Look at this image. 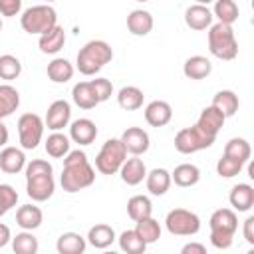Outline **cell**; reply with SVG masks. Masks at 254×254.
I'll return each mask as SVG.
<instances>
[{
  "label": "cell",
  "mask_w": 254,
  "mask_h": 254,
  "mask_svg": "<svg viewBox=\"0 0 254 254\" xmlns=\"http://www.w3.org/2000/svg\"><path fill=\"white\" fill-rule=\"evenodd\" d=\"M95 181V169L89 165L87 155L79 149L69 151L64 157V169H62V189L65 192H79L87 187H91Z\"/></svg>",
  "instance_id": "cell-1"
},
{
  "label": "cell",
  "mask_w": 254,
  "mask_h": 254,
  "mask_svg": "<svg viewBox=\"0 0 254 254\" xmlns=\"http://www.w3.org/2000/svg\"><path fill=\"white\" fill-rule=\"evenodd\" d=\"M56 190L54 169L46 159H32L26 163V192L32 200L44 202Z\"/></svg>",
  "instance_id": "cell-2"
},
{
  "label": "cell",
  "mask_w": 254,
  "mask_h": 254,
  "mask_svg": "<svg viewBox=\"0 0 254 254\" xmlns=\"http://www.w3.org/2000/svg\"><path fill=\"white\" fill-rule=\"evenodd\" d=\"M210 244L218 250H226L234 242V232L238 228V216L232 208H218L210 214Z\"/></svg>",
  "instance_id": "cell-3"
},
{
  "label": "cell",
  "mask_w": 254,
  "mask_h": 254,
  "mask_svg": "<svg viewBox=\"0 0 254 254\" xmlns=\"http://www.w3.org/2000/svg\"><path fill=\"white\" fill-rule=\"evenodd\" d=\"M113 60V50L107 42L103 40H91L87 42L79 52L75 65L83 75H95L105 64Z\"/></svg>",
  "instance_id": "cell-4"
},
{
  "label": "cell",
  "mask_w": 254,
  "mask_h": 254,
  "mask_svg": "<svg viewBox=\"0 0 254 254\" xmlns=\"http://www.w3.org/2000/svg\"><path fill=\"white\" fill-rule=\"evenodd\" d=\"M208 50L214 58L230 62L238 56V42L234 36L232 26L226 24H212L208 28Z\"/></svg>",
  "instance_id": "cell-5"
},
{
  "label": "cell",
  "mask_w": 254,
  "mask_h": 254,
  "mask_svg": "<svg viewBox=\"0 0 254 254\" xmlns=\"http://www.w3.org/2000/svg\"><path fill=\"white\" fill-rule=\"evenodd\" d=\"M20 24L22 30L28 34H46L52 28L58 26V14L52 6L48 4H38V6H30L22 12L20 16Z\"/></svg>",
  "instance_id": "cell-6"
},
{
  "label": "cell",
  "mask_w": 254,
  "mask_h": 254,
  "mask_svg": "<svg viewBox=\"0 0 254 254\" xmlns=\"http://www.w3.org/2000/svg\"><path fill=\"white\" fill-rule=\"evenodd\" d=\"M125 159H127V151L123 149L121 141L119 139H107L95 157V169L101 175H115V173H119Z\"/></svg>",
  "instance_id": "cell-7"
},
{
  "label": "cell",
  "mask_w": 254,
  "mask_h": 254,
  "mask_svg": "<svg viewBox=\"0 0 254 254\" xmlns=\"http://www.w3.org/2000/svg\"><path fill=\"white\" fill-rule=\"evenodd\" d=\"M165 226L175 236H194L200 230V218L192 210L173 208L165 218Z\"/></svg>",
  "instance_id": "cell-8"
},
{
  "label": "cell",
  "mask_w": 254,
  "mask_h": 254,
  "mask_svg": "<svg viewBox=\"0 0 254 254\" xmlns=\"http://www.w3.org/2000/svg\"><path fill=\"white\" fill-rule=\"evenodd\" d=\"M44 119L38 113H24L18 119V137L22 149H36L44 137Z\"/></svg>",
  "instance_id": "cell-9"
},
{
  "label": "cell",
  "mask_w": 254,
  "mask_h": 254,
  "mask_svg": "<svg viewBox=\"0 0 254 254\" xmlns=\"http://www.w3.org/2000/svg\"><path fill=\"white\" fill-rule=\"evenodd\" d=\"M214 143L212 137H206L196 125L192 127H185L175 135V149L183 155H190L202 149H208Z\"/></svg>",
  "instance_id": "cell-10"
},
{
  "label": "cell",
  "mask_w": 254,
  "mask_h": 254,
  "mask_svg": "<svg viewBox=\"0 0 254 254\" xmlns=\"http://www.w3.org/2000/svg\"><path fill=\"white\" fill-rule=\"evenodd\" d=\"M123 149L127 153H131L133 157H139L143 153L149 151V145H151V139H149V133L141 127H127L121 137H119Z\"/></svg>",
  "instance_id": "cell-11"
},
{
  "label": "cell",
  "mask_w": 254,
  "mask_h": 254,
  "mask_svg": "<svg viewBox=\"0 0 254 254\" xmlns=\"http://www.w3.org/2000/svg\"><path fill=\"white\" fill-rule=\"evenodd\" d=\"M69 119H71V107H69V103L65 99H56L48 107V111H46L44 125L56 133V131H62L64 127H67Z\"/></svg>",
  "instance_id": "cell-12"
},
{
  "label": "cell",
  "mask_w": 254,
  "mask_h": 254,
  "mask_svg": "<svg viewBox=\"0 0 254 254\" xmlns=\"http://www.w3.org/2000/svg\"><path fill=\"white\" fill-rule=\"evenodd\" d=\"M224 121H226V117H224L220 111H216L212 105H208V107H204V109L200 111L198 121H196V127H198L206 137L216 139V135H218V131L222 129Z\"/></svg>",
  "instance_id": "cell-13"
},
{
  "label": "cell",
  "mask_w": 254,
  "mask_h": 254,
  "mask_svg": "<svg viewBox=\"0 0 254 254\" xmlns=\"http://www.w3.org/2000/svg\"><path fill=\"white\" fill-rule=\"evenodd\" d=\"M95 137H97V127L87 117H79L69 125V139L77 145H91Z\"/></svg>",
  "instance_id": "cell-14"
},
{
  "label": "cell",
  "mask_w": 254,
  "mask_h": 254,
  "mask_svg": "<svg viewBox=\"0 0 254 254\" xmlns=\"http://www.w3.org/2000/svg\"><path fill=\"white\" fill-rule=\"evenodd\" d=\"M212 12L204 4H190L185 10V22L190 30H206L212 26Z\"/></svg>",
  "instance_id": "cell-15"
},
{
  "label": "cell",
  "mask_w": 254,
  "mask_h": 254,
  "mask_svg": "<svg viewBox=\"0 0 254 254\" xmlns=\"http://www.w3.org/2000/svg\"><path fill=\"white\" fill-rule=\"evenodd\" d=\"M228 200H230L232 210H238V212L250 210L254 206V187L248 185V183L234 185L230 194H228Z\"/></svg>",
  "instance_id": "cell-16"
},
{
  "label": "cell",
  "mask_w": 254,
  "mask_h": 254,
  "mask_svg": "<svg viewBox=\"0 0 254 254\" xmlns=\"http://www.w3.org/2000/svg\"><path fill=\"white\" fill-rule=\"evenodd\" d=\"M173 117V107L163 101V99H155L145 107V121L151 127H165Z\"/></svg>",
  "instance_id": "cell-17"
},
{
  "label": "cell",
  "mask_w": 254,
  "mask_h": 254,
  "mask_svg": "<svg viewBox=\"0 0 254 254\" xmlns=\"http://www.w3.org/2000/svg\"><path fill=\"white\" fill-rule=\"evenodd\" d=\"M119 175H121V181L129 187H135L139 183H143V179L147 177V167L143 163V159L139 157H131V159H125V163L121 165L119 169Z\"/></svg>",
  "instance_id": "cell-18"
},
{
  "label": "cell",
  "mask_w": 254,
  "mask_h": 254,
  "mask_svg": "<svg viewBox=\"0 0 254 254\" xmlns=\"http://www.w3.org/2000/svg\"><path fill=\"white\" fill-rule=\"evenodd\" d=\"M0 169L8 175H16L26 169V155L18 147H4L0 151Z\"/></svg>",
  "instance_id": "cell-19"
},
{
  "label": "cell",
  "mask_w": 254,
  "mask_h": 254,
  "mask_svg": "<svg viewBox=\"0 0 254 254\" xmlns=\"http://www.w3.org/2000/svg\"><path fill=\"white\" fill-rule=\"evenodd\" d=\"M44 220V212L40 206L36 204H22L18 210H16V224L22 228V230H36Z\"/></svg>",
  "instance_id": "cell-20"
},
{
  "label": "cell",
  "mask_w": 254,
  "mask_h": 254,
  "mask_svg": "<svg viewBox=\"0 0 254 254\" xmlns=\"http://www.w3.org/2000/svg\"><path fill=\"white\" fill-rule=\"evenodd\" d=\"M87 246V240L79 232H64L56 240L58 254H83Z\"/></svg>",
  "instance_id": "cell-21"
},
{
  "label": "cell",
  "mask_w": 254,
  "mask_h": 254,
  "mask_svg": "<svg viewBox=\"0 0 254 254\" xmlns=\"http://www.w3.org/2000/svg\"><path fill=\"white\" fill-rule=\"evenodd\" d=\"M127 30L133 34V36H147L151 30H153V16L149 10H133L129 16H127Z\"/></svg>",
  "instance_id": "cell-22"
},
{
  "label": "cell",
  "mask_w": 254,
  "mask_h": 254,
  "mask_svg": "<svg viewBox=\"0 0 254 254\" xmlns=\"http://www.w3.org/2000/svg\"><path fill=\"white\" fill-rule=\"evenodd\" d=\"M85 240H87L93 248H97V250H105V248H109V246L115 242V230H113L109 224L99 222V224H95V226L89 228Z\"/></svg>",
  "instance_id": "cell-23"
},
{
  "label": "cell",
  "mask_w": 254,
  "mask_h": 254,
  "mask_svg": "<svg viewBox=\"0 0 254 254\" xmlns=\"http://www.w3.org/2000/svg\"><path fill=\"white\" fill-rule=\"evenodd\" d=\"M210 71H212V64L204 56H190L183 64V73L189 79H204L210 75Z\"/></svg>",
  "instance_id": "cell-24"
},
{
  "label": "cell",
  "mask_w": 254,
  "mask_h": 254,
  "mask_svg": "<svg viewBox=\"0 0 254 254\" xmlns=\"http://www.w3.org/2000/svg\"><path fill=\"white\" fill-rule=\"evenodd\" d=\"M145 181H147V190L151 194H155V196H163L169 190L171 183H173L171 181V173L167 169H163V167H157L151 173H147Z\"/></svg>",
  "instance_id": "cell-25"
},
{
  "label": "cell",
  "mask_w": 254,
  "mask_h": 254,
  "mask_svg": "<svg viewBox=\"0 0 254 254\" xmlns=\"http://www.w3.org/2000/svg\"><path fill=\"white\" fill-rule=\"evenodd\" d=\"M20 107V93L10 83H0V121L10 117Z\"/></svg>",
  "instance_id": "cell-26"
},
{
  "label": "cell",
  "mask_w": 254,
  "mask_h": 254,
  "mask_svg": "<svg viewBox=\"0 0 254 254\" xmlns=\"http://www.w3.org/2000/svg\"><path fill=\"white\" fill-rule=\"evenodd\" d=\"M65 44V32L62 26H56L52 28L50 32L42 34L40 40H38V46H40V52L42 54H58Z\"/></svg>",
  "instance_id": "cell-27"
},
{
  "label": "cell",
  "mask_w": 254,
  "mask_h": 254,
  "mask_svg": "<svg viewBox=\"0 0 254 254\" xmlns=\"http://www.w3.org/2000/svg\"><path fill=\"white\" fill-rule=\"evenodd\" d=\"M171 181H175L177 187H194L200 181V169L192 163H183L175 167L171 173Z\"/></svg>",
  "instance_id": "cell-28"
},
{
  "label": "cell",
  "mask_w": 254,
  "mask_h": 254,
  "mask_svg": "<svg viewBox=\"0 0 254 254\" xmlns=\"http://www.w3.org/2000/svg\"><path fill=\"white\" fill-rule=\"evenodd\" d=\"M216 111H220L224 117H232L236 111H238V105H240V101H238V95L234 93V91H230V89H220L214 97H212V103H210Z\"/></svg>",
  "instance_id": "cell-29"
},
{
  "label": "cell",
  "mask_w": 254,
  "mask_h": 254,
  "mask_svg": "<svg viewBox=\"0 0 254 254\" xmlns=\"http://www.w3.org/2000/svg\"><path fill=\"white\" fill-rule=\"evenodd\" d=\"M71 99H73V103H75L77 107H81V109H93V107L99 103L89 81H79V83H75L73 89H71Z\"/></svg>",
  "instance_id": "cell-30"
},
{
  "label": "cell",
  "mask_w": 254,
  "mask_h": 254,
  "mask_svg": "<svg viewBox=\"0 0 254 254\" xmlns=\"http://www.w3.org/2000/svg\"><path fill=\"white\" fill-rule=\"evenodd\" d=\"M127 214H129V218L135 220V222H139V220H143V218H149V216L153 214V204H151L149 196H145V194H135V196H131V198L127 200Z\"/></svg>",
  "instance_id": "cell-31"
},
{
  "label": "cell",
  "mask_w": 254,
  "mask_h": 254,
  "mask_svg": "<svg viewBox=\"0 0 254 254\" xmlns=\"http://www.w3.org/2000/svg\"><path fill=\"white\" fill-rule=\"evenodd\" d=\"M143 99H145L143 91H141L139 87H135V85H125V87H121L119 93H117V103H119V107L125 109V111H135V109H139V107L143 105Z\"/></svg>",
  "instance_id": "cell-32"
},
{
  "label": "cell",
  "mask_w": 254,
  "mask_h": 254,
  "mask_svg": "<svg viewBox=\"0 0 254 254\" xmlns=\"http://www.w3.org/2000/svg\"><path fill=\"white\" fill-rule=\"evenodd\" d=\"M210 12L212 16L218 18V24H226V26H232L240 16L238 4L234 0H218Z\"/></svg>",
  "instance_id": "cell-33"
},
{
  "label": "cell",
  "mask_w": 254,
  "mask_h": 254,
  "mask_svg": "<svg viewBox=\"0 0 254 254\" xmlns=\"http://www.w3.org/2000/svg\"><path fill=\"white\" fill-rule=\"evenodd\" d=\"M48 77L54 83H65L73 77V65L65 58H56L48 64Z\"/></svg>",
  "instance_id": "cell-34"
},
{
  "label": "cell",
  "mask_w": 254,
  "mask_h": 254,
  "mask_svg": "<svg viewBox=\"0 0 254 254\" xmlns=\"http://www.w3.org/2000/svg\"><path fill=\"white\" fill-rule=\"evenodd\" d=\"M224 155L226 157H232L240 163H248L250 161V155H252V147L246 139L242 137H232L226 145H224Z\"/></svg>",
  "instance_id": "cell-35"
},
{
  "label": "cell",
  "mask_w": 254,
  "mask_h": 254,
  "mask_svg": "<svg viewBox=\"0 0 254 254\" xmlns=\"http://www.w3.org/2000/svg\"><path fill=\"white\" fill-rule=\"evenodd\" d=\"M133 230L139 234V238H141L147 246H149V244H155V242L161 238V224H159L153 216L139 220V222H137V226H135Z\"/></svg>",
  "instance_id": "cell-36"
},
{
  "label": "cell",
  "mask_w": 254,
  "mask_h": 254,
  "mask_svg": "<svg viewBox=\"0 0 254 254\" xmlns=\"http://www.w3.org/2000/svg\"><path fill=\"white\" fill-rule=\"evenodd\" d=\"M46 153L50 157H54V159L65 157L69 153V137H65L60 131L48 135V139H46Z\"/></svg>",
  "instance_id": "cell-37"
},
{
  "label": "cell",
  "mask_w": 254,
  "mask_h": 254,
  "mask_svg": "<svg viewBox=\"0 0 254 254\" xmlns=\"http://www.w3.org/2000/svg\"><path fill=\"white\" fill-rule=\"evenodd\" d=\"M117 240H119L121 252H125V254H145V250H147V244L139 238V234L135 230H123Z\"/></svg>",
  "instance_id": "cell-38"
},
{
  "label": "cell",
  "mask_w": 254,
  "mask_h": 254,
  "mask_svg": "<svg viewBox=\"0 0 254 254\" xmlns=\"http://www.w3.org/2000/svg\"><path fill=\"white\" fill-rule=\"evenodd\" d=\"M38 248H40L38 238L32 232H28V230L18 232L12 238V250H14V254H38Z\"/></svg>",
  "instance_id": "cell-39"
},
{
  "label": "cell",
  "mask_w": 254,
  "mask_h": 254,
  "mask_svg": "<svg viewBox=\"0 0 254 254\" xmlns=\"http://www.w3.org/2000/svg\"><path fill=\"white\" fill-rule=\"evenodd\" d=\"M22 73V64L16 56L12 54H4L0 56V79L12 81Z\"/></svg>",
  "instance_id": "cell-40"
},
{
  "label": "cell",
  "mask_w": 254,
  "mask_h": 254,
  "mask_svg": "<svg viewBox=\"0 0 254 254\" xmlns=\"http://www.w3.org/2000/svg\"><path fill=\"white\" fill-rule=\"evenodd\" d=\"M242 167H244V163H240V161H236V159H232V157L222 155V157L218 159V163H216V173H218L222 179H232V177H236V175L242 171Z\"/></svg>",
  "instance_id": "cell-41"
},
{
  "label": "cell",
  "mask_w": 254,
  "mask_h": 254,
  "mask_svg": "<svg viewBox=\"0 0 254 254\" xmlns=\"http://www.w3.org/2000/svg\"><path fill=\"white\" fill-rule=\"evenodd\" d=\"M18 202V192L12 185H0V216H4Z\"/></svg>",
  "instance_id": "cell-42"
},
{
  "label": "cell",
  "mask_w": 254,
  "mask_h": 254,
  "mask_svg": "<svg viewBox=\"0 0 254 254\" xmlns=\"http://www.w3.org/2000/svg\"><path fill=\"white\" fill-rule=\"evenodd\" d=\"M89 83H91V87H93L95 97H97L99 103H101V101H107V99L111 97V93H113V83H111L107 77H95V79H91Z\"/></svg>",
  "instance_id": "cell-43"
},
{
  "label": "cell",
  "mask_w": 254,
  "mask_h": 254,
  "mask_svg": "<svg viewBox=\"0 0 254 254\" xmlns=\"http://www.w3.org/2000/svg\"><path fill=\"white\" fill-rule=\"evenodd\" d=\"M20 10H22V0H0L2 16H16Z\"/></svg>",
  "instance_id": "cell-44"
},
{
  "label": "cell",
  "mask_w": 254,
  "mask_h": 254,
  "mask_svg": "<svg viewBox=\"0 0 254 254\" xmlns=\"http://www.w3.org/2000/svg\"><path fill=\"white\" fill-rule=\"evenodd\" d=\"M179 254H206V248L200 242H187Z\"/></svg>",
  "instance_id": "cell-45"
},
{
  "label": "cell",
  "mask_w": 254,
  "mask_h": 254,
  "mask_svg": "<svg viewBox=\"0 0 254 254\" xmlns=\"http://www.w3.org/2000/svg\"><path fill=\"white\" fill-rule=\"evenodd\" d=\"M244 238L248 244H254V216H248L244 220Z\"/></svg>",
  "instance_id": "cell-46"
},
{
  "label": "cell",
  "mask_w": 254,
  "mask_h": 254,
  "mask_svg": "<svg viewBox=\"0 0 254 254\" xmlns=\"http://www.w3.org/2000/svg\"><path fill=\"white\" fill-rule=\"evenodd\" d=\"M10 240H12V232H10V228H8L4 222H0V248L6 246Z\"/></svg>",
  "instance_id": "cell-47"
},
{
  "label": "cell",
  "mask_w": 254,
  "mask_h": 254,
  "mask_svg": "<svg viewBox=\"0 0 254 254\" xmlns=\"http://www.w3.org/2000/svg\"><path fill=\"white\" fill-rule=\"evenodd\" d=\"M8 143V127L0 121V147H4Z\"/></svg>",
  "instance_id": "cell-48"
},
{
  "label": "cell",
  "mask_w": 254,
  "mask_h": 254,
  "mask_svg": "<svg viewBox=\"0 0 254 254\" xmlns=\"http://www.w3.org/2000/svg\"><path fill=\"white\" fill-rule=\"evenodd\" d=\"M103 254H117V252H113V250H105Z\"/></svg>",
  "instance_id": "cell-49"
},
{
  "label": "cell",
  "mask_w": 254,
  "mask_h": 254,
  "mask_svg": "<svg viewBox=\"0 0 254 254\" xmlns=\"http://www.w3.org/2000/svg\"><path fill=\"white\" fill-rule=\"evenodd\" d=\"M246 254H254V250H248V252H246Z\"/></svg>",
  "instance_id": "cell-50"
},
{
  "label": "cell",
  "mask_w": 254,
  "mask_h": 254,
  "mask_svg": "<svg viewBox=\"0 0 254 254\" xmlns=\"http://www.w3.org/2000/svg\"><path fill=\"white\" fill-rule=\"evenodd\" d=\"M0 30H2V18H0Z\"/></svg>",
  "instance_id": "cell-51"
}]
</instances>
